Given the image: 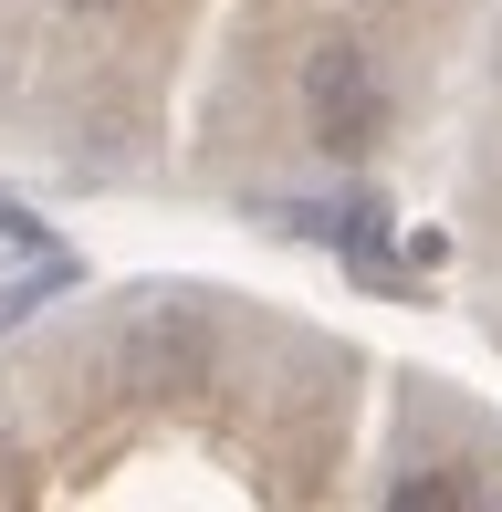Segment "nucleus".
I'll list each match as a JSON object with an SVG mask.
<instances>
[{
  "label": "nucleus",
  "mask_w": 502,
  "mask_h": 512,
  "mask_svg": "<svg viewBox=\"0 0 502 512\" xmlns=\"http://www.w3.org/2000/svg\"><path fill=\"white\" fill-rule=\"evenodd\" d=\"M314 95H325V126H335V147H356L367 136V74H356V53H325V74H314Z\"/></svg>",
  "instance_id": "1"
},
{
  "label": "nucleus",
  "mask_w": 502,
  "mask_h": 512,
  "mask_svg": "<svg viewBox=\"0 0 502 512\" xmlns=\"http://www.w3.org/2000/svg\"><path fill=\"white\" fill-rule=\"evenodd\" d=\"M0 251H42L32 230H21V209H11V199H0Z\"/></svg>",
  "instance_id": "2"
},
{
  "label": "nucleus",
  "mask_w": 502,
  "mask_h": 512,
  "mask_svg": "<svg viewBox=\"0 0 502 512\" xmlns=\"http://www.w3.org/2000/svg\"><path fill=\"white\" fill-rule=\"evenodd\" d=\"M84 11H105V0H84Z\"/></svg>",
  "instance_id": "3"
}]
</instances>
